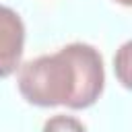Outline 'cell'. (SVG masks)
I'll use <instances>...</instances> for the list:
<instances>
[{
    "label": "cell",
    "instance_id": "6da1fadb",
    "mask_svg": "<svg viewBox=\"0 0 132 132\" xmlns=\"http://www.w3.org/2000/svg\"><path fill=\"white\" fill-rule=\"evenodd\" d=\"M16 87L37 107H91L103 93L105 68L97 47L74 41L54 54L37 56L19 66Z\"/></svg>",
    "mask_w": 132,
    "mask_h": 132
},
{
    "label": "cell",
    "instance_id": "7a4b0ae2",
    "mask_svg": "<svg viewBox=\"0 0 132 132\" xmlns=\"http://www.w3.org/2000/svg\"><path fill=\"white\" fill-rule=\"evenodd\" d=\"M25 52V23L16 10L0 4V78L14 74Z\"/></svg>",
    "mask_w": 132,
    "mask_h": 132
},
{
    "label": "cell",
    "instance_id": "3957f363",
    "mask_svg": "<svg viewBox=\"0 0 132 132\" xmlns=\"http://www.w3.org/2000/svg\"><path fill=\"white\" fill-rule=\"evenodd\" d=\"M41 132H87V128H85V124H82L80 120H76L74 116L56 113V116H52V118L45 120Z\"/></svg>",
    "mask_w": 132,
    "mask_h": 132
},
{
    "label": "cell",
    "instance_id": "277c9868",
    "mask_svg": "<svg viewBox=\"0 0 132 132\" xmlns=\"http://www.w3.org/2000/svg\"><path fill=\"white\" fill-rule=\"evenodd\" d=\"M130 47H132V43L126 41V43L118 50V54H116V58H113L116 76L120 78V82H122L126 89L130 87Z\"/></svg>",
    "mask_w": 132,
    "mask_h": 132
},
{
    "label": "cell",
    "instance_id": "5b68a950",
    "mask_svg": "<svg viewBox=\"0 0 132 132\" xmlns=\"http://www.w3.org/2000/svg\"><path fill=\"white\" fill-rule=\"evenodd\" d=\"M118 4H122V6H130L132 4V0H116Z\"/></svg>",
    "mask_w": 132,
    "mask_h": 132
}]
</instances>
